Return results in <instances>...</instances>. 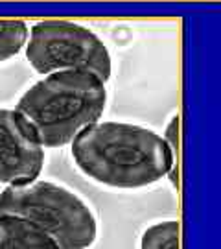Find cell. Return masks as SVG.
Wrapping results in <instances>:
<instances>
[{
	"label": "cell",
	"mask_w": 221,
	"mask_h": 249,
	"mask_svg": "<svg viewBox=\"0 0 221 249\" xmlns=\"http://www.w3.org/2000/svg\"><path fill=\"white\" fill-rule=\"evenodd\" d=\"M76 168L96 185L113 190H140L170 178L179 188V170L166 139L131 122L100 120L70 144Z\"/></svg>",
	"instance_id": "obj_1"
},
{
	"label": "cell",
	"mask_w": 221,
	"mask_h": 249,
	"mask_svg": "<svg viewBox=\"0 0 221 249\" xmlns=\"http://www.w3.org/2000/svg\"><path fill=\"white\" fill-rule=\"evenodd\" d=\"M107 83L90 72H53L28 87L15 104L46 150L65 148L107 109Z\"/></svg>",
	"instance_id": "obj_2"
},
{
	"label": "cell",
	"mask_w": 221,
	"mask_h": 249,
	"mask_svg": "<svg viewBox=\"0 0 221 249\" xmlns=\"http://www.w3.org/2000/svg\"><path fill=\"white\" fill-rule=\"evenodd\" d=\"M0 214L35 223L61 249H92L100 236V220L90 201L74 188L41 178L0 190Z\"/></svg>",
	"instance_id": "obj_3"
},
{
	"label": "cell",
	"mask_w": 221,
	"mask_h": 249,
	"mask_svg": "<svg viewBox=\"0 0 221 249\" xmlns=\"http://www.w3.org/2000/svg\"><path fill=\"white\" fill-rule=\"evenodd\" d=\"M24 55L41 76L78 71L90 72L107 83L113 72V57L103 39L65 18H44L30 26Z\"/></svg>",
	"instance_id": "obj_4"
},
{
	"label": "cell",
	"mask_w": 221,
	"mask_h": 249,
	"mask_svg": "<svg viewBox=\"0 0 221 249\" xmlns=\"http://www.w3.org/2000/svg\"><path fill=\"white\" fill-rule=\"evenodd\" d=\"M46 148L17 109L0 107V185H22L41 178Z\"/></svg>",
	"instance_id": "obj_5"
},
{
	"label": "cell",
	"mask_w": 221,
	"mask_h": 249,
	"mask_svg": "<svg viewBox=\"0 0 221 249\" xmlns=\"http://www.w3.org/2000/svg\"><path fill=\"white\" fill-rule=\"evenodd\" d=\"M0 249H61V246L35 223L0 214Z\"/></svg>",
	"instance_id": "obj_6"
},
{
	"label": "cell",
	"mask_w": 221,
	"mask_h": 249,
	"mask_svg": "<svg viewBox=\"0 0 221 249\" xmlns=\"http://www.w3.org/2000/svg\"><path fill=\"white\" fill-rule=\"evenodd\" d=\"M138 249H181V223L160 220L148 225L138 238Z\"/></svg>",
	"instance_id": "obj_7"
},
{
	"label": "cell",
	"mask_w": 221,
	"mask_h": 249,
	"mask_svg": "<svg viewBox=\"0 0 221 249\" xmlns=\"http://www.w3.org/2000/svg\"><path fill=\"white\" fill-rule=\"evenodd\" d=\"M30 26L20 18H0V65L26 50Z\"/></svg>",
	"instance_id": "obj_8"
},
{
	"label": "cell",
	"mask_w": 221,
	"mask_h": 249,
	"mask_svg": "<svg viewBox=\"0 0 221 249\" xmlns=\"http://www.w3.org/2000/svg\"><path fill=\"white\" fill-rule=\"evenodd\" d=\"M164 139L168 146L173 151V157H175V166L179 170V115H175L171 120H170L168 127H166V133H164Z\"/></svg>",
	"instance_id": "obj_9"
}]
</instances>
